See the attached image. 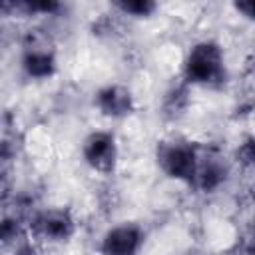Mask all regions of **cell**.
<instances>
[{"instance_id":"5b68a950","label":"cell","mask_w":255,"mask_h":255,"mask_svg":"<svg viewBox=\"0 0 255 255\" xmlns=\"http://www.w3.org/2000/svg\"><path fill=\"white\" fill-rule=\"evenodd\" d=\"M36 227L44 237L60 241L72 233V219L62 211H50V213H44L36 221Z\"/></svg>"},{"instance_id":"8992f818","label":"cell","mask_w":255,"mask_h":255,"mask_svg":"<svg viewBox=\"0 0 255 255\" xmlns=\"http://www.w3.org/2000/svg\"><path fill=\"white\" fill-rule=\"evenodd\" d=\"M100 106L106 114H112V116H120V114H126L128 108H129V94L122 88H108L100 94Z\"/></svg>"},{"instance_id":"3957f363","label":"cell","mask_w":255,"mask_h":255,"mask_svg":"<svg viewBox=\"0 0 255 255\" xmlns=\"http://www.w3.org/2000/svg\"><path fill=\"white\" fill-rule=\"evenodd\" d=\"M141 235L131 225L112 229L104 239V255H133L139 247Z\"/></svg>"},{"instance_id":"7a4b0ae2","label":"cell","mask_w":255,"mask_h":255,"mask_svg":"<svg viewBox=\"0 0 255 255\" xmlns=\"http://www.w3.org/2000/svg\"><path fill=\"white\" fill-rule=\"evenodd\" d=\"M159 161L163 169L181 179H193L197 173V157L195 151L187 143H169L161 149Z\"/></svg>"},{"instance_id":"52a82bcc","label":"cell","mask_w":255,"mask_h":255,"mask_svg":"<svg viewBox=\"0 0 255 255\" xmlns=\"http://www.w3.org/2000/svg\"><path fill=\"white\" fill-rule=\"evenodd\" d=\"M120 8L124 12H131V14H137V16H145L147 12L153 10V4L149 2H124L120 4Z\"/></svg>"},{"instance_id":"277c9868","label":"cell","mask_w":255,"mask_h":255,"mask_svg":"<svg viewBox=\"0 0 255 255\" xmlns=\"http://www.w3.org/2000/svg\"><path fill=\"white\" fill-rule=\"evenodd\" d=\"M84 155L96 169H110L114 163V157H116L114 137L110 133L90 135L84 145Z\"/></svg>"},{"instance_id":"6da1fadb","label":"cell","mask_w":255,"mask_h":255,"mask_svg":"<svg viewBox=\"0 0 255 255\" xmlns=\"http://www.w3.org/2000/svg\"><path fill=\"white\" fill-rule=\"evenodd\" d=\"M223 70V58L217 46L213 44H199L191 50L187 58V76L193 82H213L221 76Z\"/></svg>"}]
</instances>
